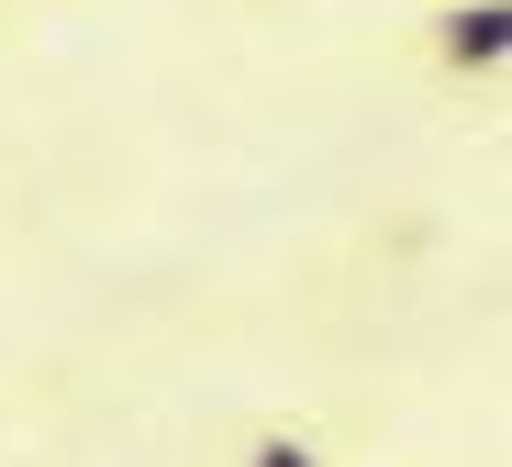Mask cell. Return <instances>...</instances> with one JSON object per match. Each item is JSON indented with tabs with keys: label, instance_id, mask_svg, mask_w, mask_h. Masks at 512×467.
<instances>
[{
	"label": "cell",
	"instance_id": "obj_1",
	"mask_svg": "<svg viewBox=\"0 0 512 467\" xmlns=\"http://www.w3.org/2000/svg\"><path fill=\"white\" fill-rule=\"evenodd\" d=\"M423 67H435V89H457V101H501L512 89V0H423Z\"/></svg>",
	"mask_w": 512,
	"mask_h": 467
},
{
	"label": "cell",
	"instance_id": "obj_2",
	"mask_svg": "<svg viewBox=\"0 0 512 467\" xmlns=\"http://www.w3.org/2000/svg\"><path fill=\"white\" fill-rule=\"evenodd\" d=\"M223 467H346V456H334L301 412H268V423H245V434L223 445Z\"/></svg>",
	"mask_w": 512,
	"mask_h": 467
}]
</instances>
